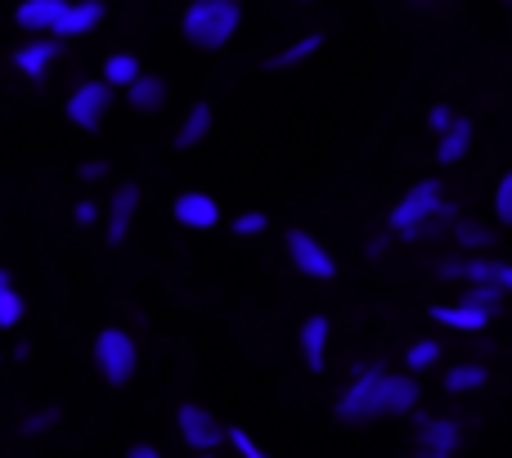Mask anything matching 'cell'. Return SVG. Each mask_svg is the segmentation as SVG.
Returning <instances> with one entry per match:
<instances>
[{"label": "cell", "instance_id": "cell-26", "mask_svg": "<svg viewBox=\"0 0 512 458\" xmlns=\"http://www.w3.org/2000/svg\"><path fill=\"white\" fill-rule=\"evenodd\" d=\"M225 436H230V445H234V450H239V458H270V454L261 450V445L252 441L248 432H243V427H225Z\"/></svg>", "mask_w": 512, "mask_h": 458}, {"label": "cell", "instance_id": "cell-19", "mask_svg": "<svg viewBox=\"0 0 512 458\" xmlns=\"http://www.w3.org/2000/svg\"><path fill=\"white\" fill-rule=\"evenodd\" d=\"M207 135H212V104H194L176 131V149H194V144H203Z\"/></svg>", "mask_w": 512, "mask_h": 458}, {"label": "cell", "instance_id": "cell-39", "mask_svg": "<svg viewBox=\"0 0 512 458\" xmlns=\"http://www.w3.org/2000/svg\"><path fill=\"white\" fill-rule=\"evenodd\" d=\"M508 5H512V0H508Z\"/></svg>", "mask_w": 512, "mask_h": 458}, {"label": "cell", "instance_id": "cell-25", "mask_svg": "<svg viewBox=\"0 0 512 458\" xmlns=\"http://www.w3.org/2000/svg\"><path fill=\"white\" fill-rule=\"evenodd\" d=\"M23 319V297L14 288H0V328H14Z\"/></svg>", "mask_w": 512, "mask_h": 458}, {"label": "cell", "instance_id": "cell-20", "mask_svg": "<svg viewBox=\"0 0 512 458\" xmlns=\"http://www.w3.org/2000/svg\"><path fill=\"white\" fill-rule=\"evenodd\" d=\"M490 382V373H486V364H454L450 373H445V391L450 396H468V391H481Z\"/></svg>", "mask_w": 512, "mask_h": 458}, {"label": "cell", "instance_id": "cell-14", "mask_svg": "<svg viewBox=\"0 0 512 458\" xmlns=\"http://www.w3.org/2000/svg\"><path fill=\"white\" fill-rule=\"evenodd\" d=\"M427 315L436 319V324H450V328H459V333H486L490 328V310H481V306H463V301H454V306H432Z\"/></svg>", "mask_w": 512, "mask_h": 458}, {"label": "cell", "instance_id": "cell-2", "mask_svg": "<svg viewBox=\"0 0 512 458\" xmlns=\"http://www.w3.org/2000/svg\"><path fill=\"white\" fill-rule=\"evenodd\" d=\"M243 23V5L239 0H194L185 9V41L198 45V50H225L230 36L239 32Z\"/></svg>", "mask_w": 512, "mask_h": 458}, {"label": "cell", "instance_id": "cell-34", "mask_svg": "<svg viewBox=\"0 0 512 458\" xmlns=\"http://www.w3.org/2000/svg\"><path fill=\"white\" fill-rule=\"evenodd\" d=\"M126 458H162L158 450H153V445H135V450L131 454H126Z\"/></svg>", "mask_w": 512, "mask_h": 458}, {"label": "cell", "instance_id": "cell-12", "mask_svg": "<svg viewBox=\"0 0 512 458\" xmlns=\"http://www.w3.org/2000/svg\"><path fill=\"white\" fill-rule=\"evenodd\" d=\"M324 50V32H306V36H297V41H288L279 54H270L265 59V72H292V68H301V63H310L315 54Z\"/></svg>", "mask_w": 512, "mask_h": 458}, {"label": "cell", "instance_id": "cell-17", "mask_svg": "<svg viewBox=\"0 0 512 458\" xmlns=\"http://www.w3.org/2000/svg\"><path fill=\"white\" fill-rule=\"evenodd\" d=\"M63 9H68V0H23L18 5V27H27V32H54Z\"/></svg>", "mask_w": 512, "mask_h": 458}, {"label": "cell", "instance_id": "cell-15", "mask_svg": "<svg viewBox=\"0 0 512 458\" xmlns=\"http://www.w3.org/2000/svg\"><path fill=\"white\" fill-rule=\"evenodd\" d=\"M176 221L185 229H212L221 221V207L212 194H180L176 198Z\"/></svg>", "mask_w": 512, "mask_h": 458}, {"label": "cell", "instance_id": "cell-23", "mask_svg": "<svg viewBox=\"0 0 512 458\" xmlns=\"http://www.w3.org/2000/svg\"><path fill=\"white\" fill-rule=\"evenodd\" d=\"M441 355H445V346L436 342V337H423V342H414V346L405 351V369H409V373H427L436 360H441Z\"/></svg>", "mask_w": 512, "mask_h": 458}, {"label": "cell", "instance_id": "cell-31", "mask_svg": "<svg viewBox=\"0 0 512 458\" xmlns=\"http://www.w3.org/2000/svg\"><path fill=\"white\" fill-rule=\"evenodd\" d=\"M495 283H499L504 292H512V265H508V261H495Z\"/></svg>", "mask_w": 512, "mask_h": 458}, {"label": "cell", "instance_id": "cell-38", "mask_svg": "<svg viewBox=\"0 0 512 458\" xmlns=\"http://www.w3.org/2000/svg\"><path fill=\"white\" fill-rule=\"evenodd\" d=\"M198 458H212V454H198Z\"/></svg>", "mask_w": 512, "mask_h": 458}, {"label": "cell", "instance_id": "cell-30", "mask_svg": "<svg viewBox=\"0 0 512 458\" xmlns=\"http://www.w3.org/2000/svg\"><path fill=\"white\" fill-rule=\"evenodd\" d=\"M54 418H59V414H54V409H50V414H36V418H27V423H23V432H27V436H36V432H41V427H50Z\"/></svg>", "mask_w": 512, "mask_h": 458}, {"label": "cell", "instance_id": "cell-29", "mask_svg": "<svg viewBox=\"0 0 512 458\" xmlns=\"http://www.w3.org/2000/svg\"><path fill=\"white\" fill-rule=\"evenodd\" d=\"M454 117H459V113H454L450 104H436L432 113H427V126H432V131L441 135V131H450V126H454Z\"/></svg>", "mask_w": 512, "mask_h": 458}, {"label": "cell", "instance_id": "cell-22", "mask_svg": "<svg viewBox=\"0 0 512 458\" xmlns=\"http://www.w3.org/2000/svg\"><path fill=\"white\" fill-rule=\"evenodd\" d=\"M504 297L508 292L499 288V283H468V288H463V306H481V310H490V315H495L499 306H504Z\"/></svg>", "mask_w": 512, "mask_h": 458}, {"label": "cell", "instance_id": "cell-10", "mask_svg": "<svg viewBox=\"0 0 512 458\" xmlns=\"http://www.w3.org/2000/svg\"><path fill=\"white\" fill-rule=\"evenodd\" d=\"M135 212H140V185H122L113 194V203H108V243H113V247L131 234Z\"/></svg>", "mask_w": 512, "mask_h": 458}, {"label": "cell", "instance_id": "cell-36", "mask_svg": "<svg viewBox=\"0 0 512 458\" xmlns=\"http://www.w3.org/2000/svg\"><path fill=\"white\" fill-rule=\"evenodd\" d=\"M0 288H9V270H0Z\"/></svg>", "mask_w": 512, "mask_h": 458}, {"label": "cell", "instance_id": "cell-4", "mask_svg": "<svg viewBox=\"0 0 512 458\" xmlns=\"http://www.w3.org/2000/svg\"><path fill=\"white\" fill-rule=\"evenodd\" d=\"M95 364H99V373H104L113 387L131 382L135 364H140V351H135L131 333H122V328H104V333L95 337Z\"/></svg>", "mask_w": 512, "mask_h": 458}, {"label": "cell", "instance_id": "cell-13", "mask_svg": "<svg viewBox=\"0 0 512 458\" xmlns=\"http://www.w3.org/2000/svg\"><path fill=\"white\" fill-rule=\"evenodd\" d=\"M328 337H333V328H328L324 315H310L306 324H301L297 342H301V360H306L310 373L324 369V355H328Z\"/></svg>", "mask_w": 512, "mask_h": 458}, {"label": "cell", "instance_id": "cell-1", "mask_svg": "<svg viewBox=\"0 0 512 458\" xmlns=\"http://www.w3.org/2000/svg\"><path fill=\"white\" fill-rule=\"evenodd\" d=\"M450 216H454V207L445 203V185H441V180H418V185L409 189L396 207H391L387 229H391V234H400V238H409V243H418V238L436 234V229L450 221Z\"/></svg>", "mask_w": 512, "mask_h": 458}, {"label": "cell", "instance_id": "cell-7", "mask_svg": "<svg viewBox=\"0 0 512 458\" xmlns=\"http://www.w3.org/2000/svg\"><path fill=\"white\" fill-rule=\"evenodd\" d=\"M176 423H180V436H185L189 445H194L198 454H212L216 445L225 441V427L216 423L212 414H207L203 405H180V414H176Z\"/></svg>", "mask_w": 512, "mask_h": 458}, {"label": "cell", "instance_id": "cell-8", "mask_svg": "<svg viewBox=\"0 0 512 458\" xmlns=\"http://www.w3.org/2000/svg\"><path fill=\"white\" fill-rule=\"evenodd\" d=\"M59 50H63L59 36H45V41H27V45H18V50H14V68L23 72V77L41 81V77H45V68H50V63L59 59Z\"/></svg>", "mask_w": 512, "mask_h": 458}, {"label": "cell", "instance_id": "cell-6", "mask_svg": "<svg viewBox=\"0 0 512 458\" xmlns=\"http://www.w3.org/2000/svg\"><path fill=\"white\" fill-rule=\"evenodd\" d=\"M113 108V86L108 81H86L68 95V122H77L81 131H99Z\"/></svg>", "mask_w": 512, "mask_h": 458}, {"label": "cell", "instance_id": "cell-28", "mask_svg": "<svg viewBox=\"0 0 512 458\" xmlns=\"http://www.w3.org/2000/svg\"><path fill=\"white\" fill-rule=\"evenodd\" d=\"M495 216L504 225H512V171H504V180H499V189H495Z\"/></svg>", "mask_w": 512, "mask_h": 458}, {"label": "cell", "instance_id": "cell-18", "mask_svg": "<svg viewBox=\"0 0 512 458\" xmlns=\"http://www.w3.org/2000/svg\"><path fill=\"white\" fill-rule=\"evenodd\" d=\"M126 95H131V108H135V113H158V108L167 104V81H162V77H149V72H140V77L126 86Z\"/></svg>", "mask_w": 512, "mask_h": 458}, {"label": "cell", "instance_id": "cell-35", "mask_svg": "<svg viewBox=\"0 0 512 458\" xmlns=\"http://www.w3.org/2000/svg\"><path fill=\"white\" fill-rule=\"evenodd\" d=\"M418 458H450L445 450H418Z\"/></svg>", "mask_w": 512, "mask_h": 458}, {"label": "cell", "instance_id": "cell-9", "mask_svg": "<svg viewBox=\"0 0 512 458\" xmlns=\"http://www.w3.org/2000/svg\"><path fill=\"white\" fill-rule=\"evenodd\" d=\"M99 23H104V0H68V9H63L50 36H86Z\"/></svg>", "mask_w": 512, "mask_h": 458}, {"label": "cell", "instance_id": "cell-24", "mask_svg": "<svg viewBox=\"0 0 512 458\" xmlns=\"http://www.w3.org/2000/svg\"><path fill=\"white\" fill-rule=\"evenodd\" d=\"M135 77H140V59H135V54H113V59L104 63V81H108V86H131Z\"/></svg>", "mask_w": 512, "mask_h": 458}, {"label": "cell", "instance_id": "cell-16", "mask_svg": "<svg viewBox=\"0 0 512 458\" xmlns=\"http://www.w3.org/2000/svg\"><path fill=\"white\" fill-rule=\"evenodd\" d=\"M472 149V122L468 117H454L450 131H441V140H436V162L441 167H454V162H463Z\"/></svg>", "mask_w": 512, "mask_h": 458}, {"label": "cell", "instance_id": "cell-3", "mask_svg": "<svg viewBox=\"0 0 512 458\" xmlns=\"http://www.w3.org/2000/svg\"><path fill=\"white\" fill-rule=\"evenodd\" d=\"M418 382H414V373H382L378 378V387H373V396H369V405H364V423H373V418H405V414H414V405H418Z\"/></svg>", "mask_w": 512, "mask_h": 458}, {"label": "cell", "instance_id": "cell-32", "mask_svg": "<svg viewBox=\"0 0 512 458\" xmlns=\"http://www.w3.org/2000/svg\"><path fill=\"white\" fill-rule=\"evenodd\" d=\"M99 221V207L95 203H77V225H95Z\"/></svg>", "mask_w": 512, "mask_h": 458}, {"label": "cell", "instance_id": "cell-33", "mask_svg": "<svg viewBox=\"0 0 512 458\" xmlns=\"http://www.w3.org/2000/svg\"><path fill=\"white\" fill-rule=\"evenodd\" d=\"M81 176H86V180H99V176H108V167H104V162H86V167H81Z\"/></svg>", "mask_w": 512, "mask_h": 458}, {"label": "cell", "instance_id": "cell-37", "mask_svg": "<svg viewBox=\"0 0 512 458\" xmlns=\"http://www.w3.org/2000/svg\"><path fill=\"white\" fill-rule=\"evenodd\" d=\"M414 5H436V0H414Z\"/></svg>", "mask_w": 512, "mask_h": 458}, {"label": "cell", "instance_id": "cell-11", "mask_svg": "<svg viewBox=\"0 0 512 458\" xmlns=\"http://www.w3.org/2000/svg\"><path fill=\"white\" fill-rule=\"evenodd\" d=\"M463 445V432L454 418H427L418 414V450H445L454 454Z\"/></svg>", "mask_w": 512, "mask_h": 458}, {"label": "cell", "instance_id": "cell-5", "mask_svg": "<svg viewBox=\"0 0 512 458\" xmlns=\"http://www.w3.org/2000/svg\"><path fill=\"white\" fill-rule=\"evenodd\" d=\"M283 243H288V261L297 265L306 279H333V274H337L333 252H328L315 234H306V229H288V238H283Z\"/></svg>", "mask_w": 512, "mask_h": 458}, {"label": "cell", "instance_id": "cell-21", "mask_svg": "<svg viewBox=\"0 0 512 458\" xmlns=\"http://www.w3.org/2000/svg\"><path fill=\"white\" fill-rule=\"evenodd\" d=\"M454 243L463 252H481V247H495V229H486L477 221H454Z\"/></svg>", "mask_w": 512, "mask_h": 458}, {"label": "cell", "instance_id": "cell-27", "mask_svg": "<svg viewBox=\"0 0 512 458\" xmlns=\"http://www.w3.org/2000/svg\"><path fill=\"white\" fill-rule=\"evenodd\" d=\"M265 229H270V216H265V212H243V216H234V234H243V238L265 234Z\"/></svg>", "mask_w": 512, "mask_h": 458}]
</instances>
